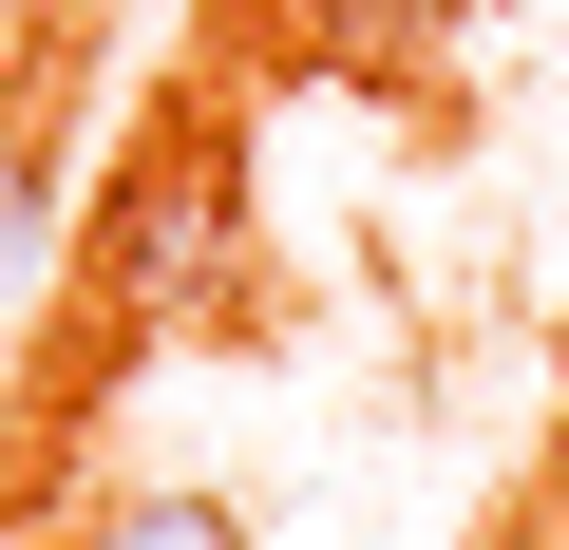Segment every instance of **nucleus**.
Listing matches in <instances>:
<instances>
[{
	"label": "nucleus",
	"mask_w": 569,
	"mask_h": 550,
	"mask_svg": "<svg viewBox=\"0 0 569 550\" xmlns=\"http://www.w3.org/2000/svg\"><path fill=\"white\" fill-rule=\"evenodd\" d=\"M209 228H228V171L171 133V152L133 171V209H114V304H171L190 266H209Z\"/></svg>",
	"instance_id": "f257e3e1"
},
{
	"label": "nucleus",
	"mask_w": 569,
	"mask_h": 550,
	"mask_svg": "<svg viewBox=\"0 0 569 550\" xmlns=\"http://www.w3.org/2000/svg\"><path fill=\"white\" fill-rule=\"evenodd\" d=\"M39 266H58V133L0 114V304H39Z\"/></svg>",
	"instance_id": "f03ea898"
},
{
	"label": "nucleus",
	"mask_w": 569,
	"mask_h": 550,
	"mask_svg": "<svg viewBox=\"0 0 569 550\" xmlns=\"http://www.w3.org/2000/svg\"><path fill=\"white\" fill-rule=\"evenodd\" d=\"M96 550H247V512H228V493H190V474H152V493H114V512H96Z\"/></svg>",
	"instance_id": "7ed1b4c3"
},
{
	"label": "nucleus",
	"mask_w": 569,
	"mask_h": 550,
	"mask_svg": "<svg viewBox=\"0 0 569 550\" xmlns=\"http://www.w3.org/2000/svg\"><path fill=\"white\" fill-rule=\"evenodd\" d=\"M531 493H550V531H569V418H550V474H531Z\"/></svg>",
	"instance_id": "20e7f679"
}]
</instances>
